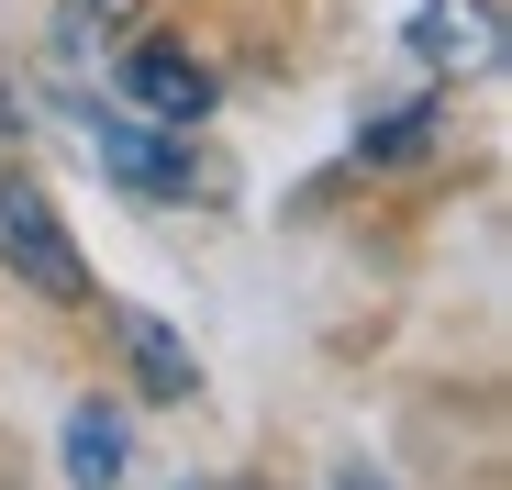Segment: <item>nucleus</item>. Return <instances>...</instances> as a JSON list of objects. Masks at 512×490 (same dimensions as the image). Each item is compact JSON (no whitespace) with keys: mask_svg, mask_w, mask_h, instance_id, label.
Masks as SVG:
<instances>
[{"mask_svg":"<svg viewBox=\"0 0 512 490\" xmlns=\"http://www.w3.org/2000/svg\"><path fill=\"white\" fill-rule=\"evenodd\" d=\"M435 101H390V112H368L357 123V168H412V156H435Z\"/></svg>","mask_w":512,"mask_h":490,"instance_id":"0eeeda50","label":"nucleus"},{"mask_svg":"<svg viewBox=\"0 0 512 490\" xmlns=\"http://www.w3.org/2000/svg\"><path fill=\"white\" fill-rule=\"evenodd\" d=\"M78 123H90V156H101V179H123L134 201H190V190L212 179V168H201V145H190L179 123H145L134 101H123V112H101V101H90Z\"/></svg>","mask_w":512,"mask_h":490,"instance_id":"f03ea898","label":"nucleus"},{"mask_svg":"<svg viewBox=\"0 0 512 490\" xmlns=\"http://www.w3.org/2000/svg\"><path fill=\"white\" fill-rule=\"evenodd\" d=\"M334 490H390V479H368V468H346V479H334Z\"/></svg>","mask_w":512,"mask_h":490,"instance_id":"1a4fd4ad","label":"nucleus"},{"mask_svg":"<svg viewBox=\"0 0 512 490\" xmlns=\"http://www.w3.org/2000/svg\"><path fill=\"white\" fill-rule=\"evenodd\" d=\"M0 268H12L34 301H56V312H90V268H78L56 201H45L23 168H0Z\"/></svg>","mask_w":512,"mask_h":490,"instance_id":"f257e3e1","label":"nucleus"},{"mask_svg":"<svg viewBox=\"0 0 512 490\" xmlns=\"http://www.w3.org/2000/svg\"><path fill=\"white\" fill-rule=\"evenodd\" d=\"M401 45L435 78H479V67H501V0H423L401 23Z\"/></svg>","mask_w":512,"mask_h":490,"instance_id":"20e7f679","label":"nucleus"},{"mask_svg":"<svg viewBox=\"0 0 512 490\" xmlns=\"http://www.w3.org/2000/svg\"><path fill=\"white\" fill-rule=\"evenodd\" d=\"M112 335H123V368H134V390H145V401H190V390H201V357L167 335L145 301H112Z\"/></svg>","mask_w":512,"mask_h":490,"instance_id":"39448f33","label":"nucleus"},{"mask_svg":"<svg viewBox=\"0 0 512 490\" xmlns=\"http://www.w3.org/2000/svg\"><path fill=\"white\" fill-rule=\"evenodd\" d=\"M190 490H245V479H190Z\"/></svg>","mask_w":512,"mask_h":490,"instance_id":"9d476101","label":"nucleus"},{"mask_svg":"<svg viewBox=\"0 0 512 490\" xmlns=\"http://www.w3.org/2000/svg\"><path fill=\"white\" fill-rule=\"evenodd\" d=\"M56 457H67V479H78V490H112V479H123V457H134V435H123V413L78 401L67 435H56Z\"/></svg>","mask_w":512,"mask_h":490,"instance_id":"423d86ee","label":"nucleus"},{"mask_svg":"<svg viewBox=\"0 0 512 490\" xmlns=\"http://www.w3.org/2000/svg\"><path fill=\"white\" fill-rule=\"evenodd\" d=\"M112 78H123V101H134L145 123H179V134H190V123H212V101H223V90H212V67H201L190 45H156V34H145V45H123V67H112Z\"/></svg>","mask_w":512,"mask_h":490,"instance_id":"7ed1b4c3","label":"nucleus"},{"mask_svg":"<svg viewBox=\"0 0 512 490\" xmlns=\"http://www.w3.org/2000/svg\"><path fill=\"white\" fill-rule=\"evenodd\" d=\"M145 23V0H56V67H90L112 34Z\"/></svg>","mask_w":512,"mask_h":490,"instance_id":"6e6552de","label":"nucleus"}]
</instances>
